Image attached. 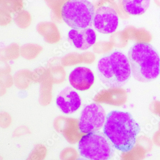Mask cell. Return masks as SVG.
Listing matches in <instances>:
<instances>
[{"instance_id": "obj_1", "label": "cell", "mask_w": 160, "mask_h": 160, "mask_svg": "<svg viewBox=\"0 0 160 160\" xmlns=\"http://www.w3.org/2000/svg\"><path fill=\"white\" fill-rule=\"evenodd\" d=\"M103 129L115 148L122 152L133 149L141 131L140 125L130 113L117 110L107 115Z\"/></svg>"}, {"instance_id": "obj_2", "label": "cell", "mask_w": 160, "mask_h": 160, "mask_svg": "<svg viewBox=\"0 0 160 160\" xmlns=\"http://www.w3.org/2000/svg\"><path fill=\"white\" fill-rule=\"evenodd\" d=\"M128 59L136 80L148 82L155 80L160 71V58L155 48L148 43H137L128 52Z\"/></svg>"}, {"instance_id": "obj_3", "label": "cell", "mask_w": 160, "mask_h": 160, "mask_svg": "<svg viewBox=\"0 0 160 160\" xmlns=\"http://www.w3.org/2000/svg\"><path fill=\"white\" fill-rule=\"evenodd\" d=\"M97 70L101 81L109 88L123 86L132 72L128 58L119 51H114L102 58L98 63Z\"/></svg>"}, {"instance_id": "obj_4", "label": "cell", "mask_w": 160, "mask_h": 160, "mask_svg": "<svg viewBox=\"0 0 160 160\" xmlns=\"http://www.w3.org/2000/svg\"><path fill=\"white\" fill-rule=\"evenodd\" d=\"M93 4L87 0H71L62 7L61 16L64 21L75 29L87 28L93 23L95 15Z\"/></svg>"}, {"instance_id": "obj_5", "label": "cell", "mask_w": 160, "mask_h": 160, "mask_svg": "<svg viewBox=\"0 0 160 160\" xmlns=\"http://www.w3.org/2000/svg\"><path fill=\"white\" fill-rule=\"evenodd\" d=\"M115 148L108 137L100 132L84 136L78 145L81 156L89 160H109L113 156Z\"/></svg>"}, {"instance_id": "obj_6", "label": "cell", "mask_w": 160, "mask_h": 160, "mask_svg": "<svg viewBox=\"0 0 160 160\" xmlns=\"http://www.w3.org/2000/svg\"><path fill=\"white\" fill-rule=\"evenodd\" d=\"M105 112L100 104L93 103L83 109L79 118L78 128L80 132L89 133L98 132L104 125Z\"/></svg>"}, {"instance_id": "obj_7", "label": "cell", "mask_w": 160, "mask_h": 160, "mask_svg": "<svg viewBox=\"0 0 160 160\" xmlns=\"http://www.w3.org/2000/svg\"><path fill=\"white\" fill-rule=\"evenodd\" d=\"M119 18L115 10L109 6L99 7L95 12L93 26L97 31L104 34H109L116 31Z\"/></svg>"}, {"instance_id": "obj_8", "label": "cell", "mask_w": 160, "mask_h": 160, "mask_svg": "<svg viewBox=\"0 0 160 160\" xmlns=\"http://www.w3.org/2000/svg\"><path fill=\"white\" fill-rule=\"evenodd\" d=\"M56 103L63 113L70 114L80 108L81 100L77 92L71 87H67L59 93Z\"/></svg>"}, {"instance_id": "obj_9", "label": "cell", "mask_w": 160, "mask_h": 160, "mask_svg": "<svg viewBox=\"0 0 160 160\" xmlns=\"http://www.w3.org/2000/svg\"><path fill=\"white\" fill-rule=\"evenodd\" d=\"M68 38L76 48L82 50H87L93 46L96 40L94 30L89 28L81 29H72L68 33Z\"/></svg>"}, {"instance_id": "obj_10", "label": "cell", "mask_w": 160, "mask_h": 160, "mask_svg": "<svg viewBox=\"0 0 160 160\" xmlns=\"http://www.w3.org/2000/svg\"><path fill=\"white\" fill-rule=\"evenodd\" d=\"M69 82L74 88L80 91L89 89L94 82L95 77L93 72L86 67H77L70 72Z\"/></svg>"}, {"instance_id": "obj_11", "label": "cell", "mask_w": 160, "mask_h": 160, "mask_svg": "<svg viewBox=\"0 0 160 160\" xmlns=\"http://www.w3.org/2000/svg\"><path fill=\"white\" fill-rule=\"evenodd\" d=\"M125 11L131 15H141L144 13L150 4L149 0H125L122 2Z\"/></svg>"}, {"instance_id": "obj_12", "label": "cell", "mask_w": 160, "mask_h": 160, "mask_svg": "<svg viewBox=\"0 0 160 160\" xmlns=\"http://www.w3.org/2000/svg\"><path fill=\"white\" fill-rule=\"evenodd\" d=\"M88 160V159H85V158H78V159H77V160Z\"/></svg>"}, {"instance_id": "obj_13", "label": "cell", "mask_w": 160, "mask_h": 160, "mask_svg": "<svg viewBox=\"0 0 160 160\" xmlns=\"http://www.w3.org/2000/svg\"></svg>"}]
</instances>
